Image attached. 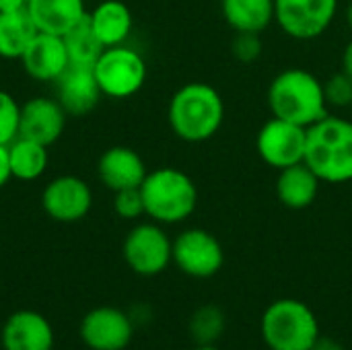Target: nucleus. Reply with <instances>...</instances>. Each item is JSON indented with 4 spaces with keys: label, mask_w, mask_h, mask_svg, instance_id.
Returning <instances> with one entry per match:
<instances>
[{
    "label": "nucleus",
    "mask_w": 352,
    "mask_h": 350,
    "mask_svg": "<svg viewBox=\"0 0 352 350\" xmlns=\"http://www.w3.org/2000/svg\"><path fill=\"white\" fill-rule=\"evenodd\" d=\"M167 118L177 138L186 142H204L221 130L225 103L212 85L188 83L171 97Z\"/></svg>",
    "instance_id": "1"
},
{
    "label": "nucleus",
    "mask_w": 352,
    "mask_h": 350,
    "mask_svg": "<svg viewBox=\"0 0 352 350\" xmlns=\"http://www.w3.org/2000/svg\"><path fill=\"white\" fill-rule=\"evenodd\" d=\"M303 163L326 184L351 182L352 122L328 113L309 126Z\"/></svg>",
    "instance_id": "2"
},
{
    "label": "nucleus",
    "mask_w": 352,
    "mask_h": 350,
    "mask_svg": "<svg viewBox=\"0 0 352 350\" xmlns=\"http://www.w3.org/2000/svg\"><path fill=\"white\" fill-rule=\"evenodd\" d=\"M268 105L274 118L303 128L328 116L324 83L303 68H289L274 76L268 89Z\"/></svg>",
    "instance_id": "3"
},
{
    "label": "nucleus",
    "mask_w": 352,
    "mask_h": 350,
    "mask_svg": "<svg viewBox=\"0 0 352 350\" xmlns=\"http://www.w3.org/2000/svg\"><path fill=\"white\" fill-rule=\"evenodd\" d=\"M140 194L144 215L159 225H177L192 217L198 204V190L192 177L175 167H159L148 171Z\"/></svg>",
    "instance_id": "4"
},
{
    "label": "nucleus",
    "mask_w": 352,
    "mask_h": 350,
    "mask_svg": "<svg viewBox=\"0 0 352 350\" xmlns=\"http://www.w3.org/2000/svg\"><path fill=\"white\" fill-rule=\"evenodd\" d=\"M260 334L270 350H311L322 330L316 311L307 303L278 299L264 309Z\"/></svg>",
    "instance_id": "5"
},
{
    "label": "nucleus",
    "mask_w": 352,
    "mask_h": 350,
    "mask_svg": "<svg viewBox=\"0 0 352 350\" xmlns=\"http://www.w3.org/2000/svg\"><path fill=\"white\" fill-rule=\"evenodd\" d=\"M97 85L105 97L128 99L136 95L146 80L144 58L126 43L105 47L93 66Z\"/></svg>",
    "instance_id": "6"
},
{
    "label": "nucleus",
    "mask_w": 352,
    "mask_h": 350,
    "mask_svg": "<svg viewBox=\"0 0 352 350\" xmlns=\"http://www.w3.org/2000/svg\"><path fill=\"white\" fill-rule=\"evenodd\" d=\"M122 256L134 274L153 278L165 272L173 262V239L155 221L138 223L128 231Z\"/></svg>",
    "instance_id": "7"
},
{
    "label": "nucleus",
    "mask_w": 352,
    "mask_h": 350,
    "mask_svg": "<svg viewBox=\"0 0 352 350\" xmlns=\"http://www.w3.org/2000/svg\"><path fill=\"white\" fill-rule=\"evenodd\" d=\"M173 264L190 278H212L225 264V250L210 231L186 229L173 239Z\"/></svg>",
    "instance_id": "8"
},
{
    "label": "nucleus",
    "mask_w": 352,
    "mask_h": 350,
    "mask_svg": "<svg viewBox=\"0 0 352 350\" xmlns=\"http://www.w3.org/2000/svg\"><path fill=\"white\" fill-rule=\"evenodd\" d=\"M338 0H274V21L293 39H316L334 21Z\"/></svg>",
    "instance_id": "9"
},
{
    "label": "nucleus",
    "mask_w": 352,
    "mask_h": 350,
    "mask_svg": "<svg viewBox=\"0 0 352 350\" xmlns=\"http://www.w3.org/2000/svg\"><path fill=\"white\" fill-rule=\"evenodd\" d=\"M307 128L272 118L262 126L256 138V149L262 161L274 169H285L305 161Z\"/></svg>",
    "instance_id": "10"
},
{
    "label": "nucleus",
    "mask_w": 352,
    "mask_h": 350,
    "mask_svg": "<svg viewBox=\"0 0 352 350\" xmlns=\"http://www.w3.org/2000/svg\"><path fill=\"white\" fill-rule=\"evenodd\" d=\"M136 324L128 311L111 305L91 309L78 328L80 340L91 350H126L134 338Z\"/></svg>",
    "instance_id": "11"
},
{
    "label": "nucleus",
    "mask_w": 352,
    "mask_h": 350,
    "mask_svg": "<svg viewBox=\"0 0 352 350\" xmlns=\"http://www.w3.org/2000/svg\"><path fill=\"white\" fill-rule=\"evenodd\" d=\"M43 212L58 223H78L93 208V190L78 175H58L41 192Z\"/></svg>",
    "instance_id": "12"
},
{
    "label": "nucleus",
    "mask_w": 352,
    "mask_h": 350,
    "mask_svg": "<svg viewBox=\"0 0 352 350\" xmlns=\"http://www.w3.org/2000/svg\"><path fill=\"white\" fill-rule=\"evenodd\" d=\"M66 120L68 113L64 111L56 97H31L21 105L19 136L52 146L62 138L66 130Z\"/></svg>",
    "instance_id": "13"
},
{
    "label": "nucleus",
    "mask_w": 352,
    "mask_h": 350,
    "mask_svg": "<svg viewBox=\"0 0 352 350\" xmlns=\"http://www.w3.org/2000/svg\"><path fill=\"white\" fill-rule=\"evenodd\" d=\"M19 62L23 70L39 83H56L70 66L64 37L41 31L31 39Z\"/></svg>",
    "instance_id": "14"
},
{
    "label": "nucleus",
    "mask_w": 352,
    "mask_h": 350,
    "mask_svg": "<svg viewBox=\"0 0 352 350\" xmlns=\"http://www.w3.org/2000/svg\"><path fill=\"white\" fill-rule=\"evenodd\" d=\"M54 328L50 320L31 309H19L0 328L2 350H54Z\"/></svg>",
    "instance_id": "15"
},
{
    "label": "nucleus",
    "mask_w": 352,
    "mask_h": 350,
    "mask_svg": "<svg viewBox=\"0 0 352 350\" xmlns=\"http://www.w3.org/2000/svg\"><path fill=\"white\" fill-rule=\"evenodd\" d=\"M54 85L56 99L68 116L91 113L103 97L91 66H68Z\"/></svg>",
    "instance_id": "16"
},
{
    "label": "nucleus",
    "mask_w": 352,
    "mask_h": 350,
    "mask_svg": "<svg viewBox=\"0 0 352 350\" xmlns=\"http://www.w3.org/2000/svg\"><path fill=\"white\" fill-rule=\"evenodd\" d=\"M146 173L142 157L130 146H111L97 161L99 182L111 192L140 188Z\"/></svg>",
    "instance_id": "17"
},
{
    "label": "nucleus",
    "mask_w": 352,
    "mask_h": 350,
    "mask_svg": "<svg viewBox=\"0 0 352 350\" xmlns=\"http://www.w3.org/2000/svg\"><path fill=\"white\" fill-rule=\"evenodd\" d=\"M27 12L37 31L62 37L89 14L85 0H29Z\"/></svg>",
    "instance_id": "18"
},
{
    "label": "nucleus",
    "mask_w": 352,
    "mask_h": 350,
    "mask_svg": "<svg viewBox=\"0 0 352 350\" xmlns=\"http://www.w3.org/2000/svg\"><path fill=\"white\" fill-rule=\"evenodd\" d=\"M89 27L103 47L126 43L132 33L134 19L132 10L122 0H103L87 14Z\"/></svg>",
    "instance_id": "19"
},
{
    "label": "nucleus",
    "mask_w": 352,
    "mask_h": 350,
    "mask_svg": "<svg viewBox=\"0 0 352 350\" xmlns=\"http://www.w3.org/2000/svg\"><path fill=\"white\" fill-rule=\"evenodd\" d=\"M320 184L322 179L305 163H297L280 169L276 179V196L287 208L303 210L316 202Z\"/></svg>",
    "instance_id": "20"
},
{
    "label": "nucleus",
    "mask_w": 352,
    "mask_h": 350,
    "mask_svg": "<svg viewBox=\"0 0 352 350\" xmlns=\"http://www.w3.org/2000/svg\"><path fill=\"white\" fill-rule=\"evenodd\" d=\"M225 21L237 33H262L274 21V0H223Z\"/></svg>",
    "instance_id": "21"
},
{
    "label": "nucleus",
    "mask_w": 352,
    "mask_h": 350,
    "mask_svg": "<svg viewBox=\"0 0 352 350\" xmlns=\"http://www.w3.org/2000/svg\"><path fill=\"white\" fill-rule=\"evenodd\" d=\"M50 146L39 144L35 140L16 136L8 144V157H10V171L12 177L19 182H35L39 179L50 163Z\"/></svg>",
    "instance_id": "22"
},
{
    "label": "nucleus",
    "mask_w": 352,
    "mask_h": 350,
    "mask_svg": "<svg viewBox=\"0 0 352 350\" xmlns=\"http://www.w3.org/2000/svg\"><path fill=\"white\" fill-rule=\"evenodd\" d=\"M37 33L39 31L31 21L27 8L14 12H0V58L21 60L23 52Z\"/></svg>",
    "instance_id": "23"
},
{
    "label": "nucleus",
    "mask_w": 352,
    "mask_h": 350,
    "mask_svg": "<svg viewBox=\"0 0 352 350\" xmlns=\"http://www.w3.org/2000/svg\"><path fill=\"white\" fill-rule=\"evenodd\" d=\"M227 330V316L219 305L198 307L188 322V332L196 344H217Z\"/></svg>",
    "instance_id": "24"
},
{
    "label": "nucleus",
    "mask_w": 352,
    "mask_h": 350,
    "mask_svg": "<svg viewBox=\"0 0 352 350\" xmlns=\"http://www.w3.org/2000/svg\"><path fill=\"white\" fill-rule=\"evenodd\" d=\"M64 43H66V50H68L70 66H91L93 68L97 58L105 50L99 43V39L95 37V33L89 27L87 19L64 35Z\"/></svg>",
    "instance_id": "25"
},
{
    "label": "nucleus",
    "mask_w": 352,
    "mask_h": 350,
    "mask_svg": "<svg viewBox=\"0 0 352 350\" xmlns=\"http://www.w3.org/2000/svg\"><path fill=\"white\" fill-rule=\"evenodd\" d=\"M19 118L21 105L8 91L0 89V144H10L19 136Z\"/></svg>",
    "instance_id": "26"
},
{
    "label": "nucleus",
    "mask_w": 352,
    "mask_h": 350,
    "mask_svg": "<svg viewBox=\"0 0 352 350\" xmlns=\"http://www.w3.org/2000/svg\"><path fill=\"white\" fill-rule=\"evenodd\" d=\"M113 210L124 221H136L144 215V200L140 188L113 192Z\"/></svg>",
    "instance_id": "27"
},
{
    "label": "nucleus",
    "mask_w": 352,
    "mask_h": 350,
    "mask_svg": "<svg viewBox=\"0 0 352 350\" xmlns=\"http://www.w3.org/2000/svg\"><path fill=\"white\" fill-rule=\"evenodd\" d=\"M324 95L328 101V107H351L352 105V78L342 70L340 74H334L328 83H324Z\"/></svg>",
    "instance_id": "28"
},
{
    "label": "nucleus",
    "mask_w": 352,
    "mask_h": 350,
    "mask_svg": "<svg viewBox=\"0 0 352 350\" xmlns=\"http://www.w3.org/2000/svg\"><path fill=\"white\" fill-rule=\"evenodd\" d=\"M262 52V41L258 33H237L233 41V54L241 62H254Z\"/></svg>",
    "instance_id": "29"
},
{
    "label": "nucleus",
    "mask_w": 352,
    "mask_h": 350,
    "mask_svg": "<svg viewBox=\"0 0 352 350\" xmlns=\"http://www.w3.org/2000/svg\"><path fill=\"white\" fill-rule=\"evenodd\" d=\"M10 179H12V171H10L8 144H0V188H4Z\"/></svg>",
    "instance_id": "30"
},
{
    "label": "nucleus",
    "mask_w": 352,
    "mask_h": 350,
    "mask_svg": "<svg viewBox=\"0 0 352 350\" xmlns=\"http://www.w3.org/2000/svg\"><path fill=\"white\" fill-rule=\"evenodd\" d=\"M311 350H344V347H342L338 340H334V338L320 336V338L316 340V344L311 347Z\"/></svg>",
    "instance_id": "31"
},
{
    "label": "nucleus",
    "mask_w": 352,
    "mask_h": 350,
    "mask_svg": "<svg viewBox=\"0 0 352 350\" xmlns=\"http://www.w3.org/2000/svg\"><path fill=\"white\" fill-rule=\"evenodd\" d=\"M29 0H0V12H14L25 10Z\"/></svg>",
    "instance_id": "32"
},
{
    "label": "nucleus",
    "mask_w": 352,
    "mask_h": 350,
    "mask_svg": "<svg viewBox=\"0 0 352 350\" xmlns=\"http://www.w3.org/2000/svg\"><path fill=\"white\" fill-rule=\"evenodd\" d=\"M342 70L352 78V39L349 41V45L344 47V54H342Z\"/></svg>",
    "instance_id": "33"
},
{
    "label": "nucleus",
    "mask_w": 352,
    "mask_h": 350,
    "mask_svg": "<svg viewBox=\"0 0 352 350\" xmlns=\"http://www.w3.org/2000/svg\"><path fill=\"white\" fill-rule=\"evenodd\" d=\"M192 350H221L217 344H196Z\"/></svg>",
    "instance_id": "34"
},
{
    "label": "nucleus",
    "mask_w": 352,
    "mask_h": 350,
    "mask_svg": "<svg viewBox=\"0 0 352 350\" xmlns=\"http://www.w3.org/2000/svg\"><path fill=\"white\" fill-rule=\"evenodd\" d=\"M346 23H349V27L352 29V2L349 4V8H346Z\"/></svg>",
    "instance_id": "35"
},
{
    "label": "nucleus",
    "mask_w": 352,
    "mask_h": 350,
    "mask_svg": "<svg viewBox=\"0 0 352 350\" xmlns=\"http://www.w3.org/2000/svg\"><path fill=\"white\" fill-rule=\"evenodd\" d=\"M351 107H352V105H351Z\"/></svg>",
    "instance_id": "36"
}]
</instances>
